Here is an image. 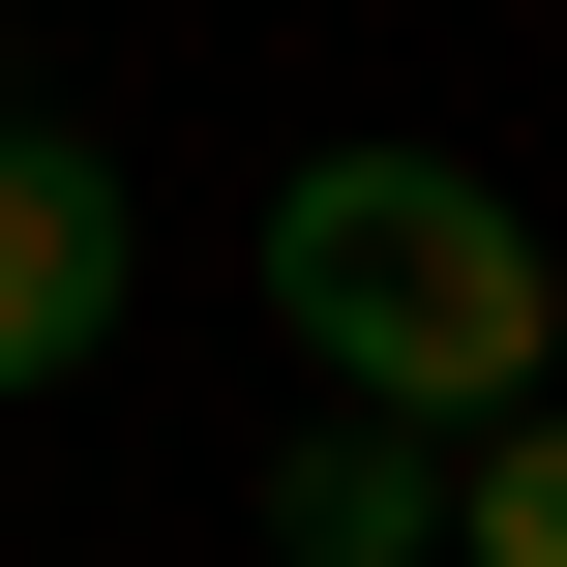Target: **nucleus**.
Here are the masks:
<instances>
[{
  "mask_svg": "<svg viewBox=\"0 0 567 567\" xmlns=\"http://www.w3.org/2000/svg\"><path fill=\"white\" fill-rule=\"evenodd\" d=\"M269 299H299V359L359 389V419H508L538 389V209L478 179V150H299L269 179Z\"/></svg>",
  "mask_w": 567,
  "mask_h": 567,
  "instance_id": "f257e3e1",
  "label": "nucleus"
},
{
  "mask_svg": "<svg viewBox=\"0 0 567 567\" xmlns=\"http://www.w3.org/2000/svg\"><path fill=\"white\" fill-rule=\"evenodd\" d=\"M90 359H120V150L0 120V389H90Z\"/></svg>",
  "mask_w": 567,
  "mask_h": 567,
  "instance_id": "f03ea898",
  "label": "nucleus"
},
{
  "mask_svg": "<svg viewBox=\"0 0 567 567\" xmlns=\"http://www.w3.org/2000/svg\"><path fill=\"white\" fill-rule=\"evenodd\" d=\"M269 567H449V419H329V449H269Z\"/></svg>",
  "mask_w": 567,
  "mask_h": 567,
  "instance_id": "7ed1b4c3",
  "label": "nucleus"
},
{
  "mask_svg": "<svg viewBox=\"0 0 567 567\" xmlns=\"http://www.w3.org/2000/svg\"><path fill=\"white\" fill-rule=\"evenodd\" d=\"M449 567H567V419H449Z\"/></svg>",
  "mask_w": 567,
  "mask_h": 567,
  "instance_id": "20e7f679",
  "label": "nucleus"
}]
</instances>
